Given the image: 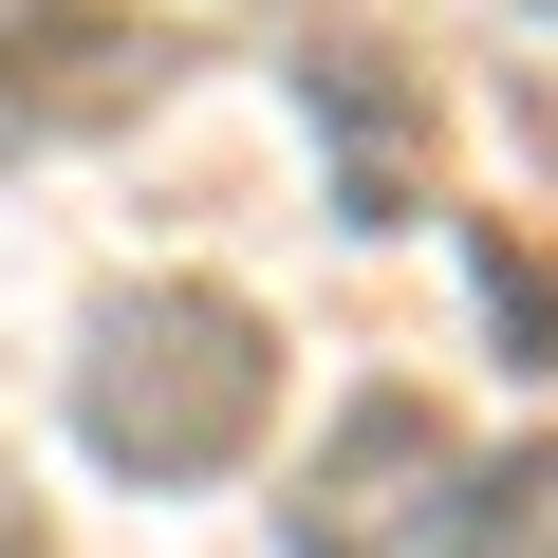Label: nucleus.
<instances>
[{
    "instance_id": "f257e3e1",
    "label": "nucleus",
    "mask_w": 558,
    "mask_h": 558,
    "mask_svg": "<svg viewBox=\"0 0 558 558\" xmlns=\"http://www.w3.org/2000/svg\"><path fill=\"white\" fill-rule=\"evenodd\" d=\"M484 558H558V465H502L484 484Z\"/></svg>"
}]
</instances>
